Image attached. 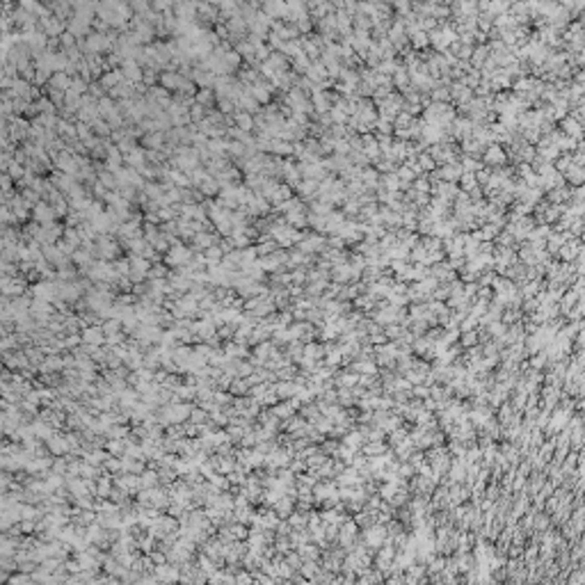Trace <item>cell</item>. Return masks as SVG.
Wrapping results in <instances>:
<instances>
[{"label": "cell", "instance_id": "60d3db41", "mask_svg": "<svg viewBox=\"0 0 585 585\" xmlns=\"http://www.w3.org/2000/svg\"><path fill=\"white\" fill-rule=\"evenodd\" d=\"M128 277H130V282H133V284H144L146 282V272H135V270H133Z\"/></svg>", "mask_w": 585, "mask_h": 585}, {"label": "cell", "instance_id": "d6986e66", "mask_svg": "<svg viewBox=\"0 0 585 585\" xmlns=\"http://www.w3.org/2000/svg\"><path fill=\"white\" fill-rule=\"evenodd\" d=\"M140 482H142V487H158V485H160V478H158V469H151V466H146L144 471L140 473Z\"/></svg>", "mask_w": 585, "mask_h": 585}, {"label": "cell", "instance_id": "83f0119b", "mask_svg": "<svg viewBox=\"0 0 585 585\" xmlns=\"http://www.w3.org/2000/svg\"><path fill=\"white\" fill-rule=\"evenodd\" d=\"M103 466H105V471L112 473V476H114V473H121V471H124V460H121V457L110 455L108 460L103 462Z\"/></svg>", "mask_w": 585, "mask_h": 585}, {"label": "cell", "instance_id": "f35d334b", "mask_svg": "<svg viewBox=\"0 0 585 585\" xmlns=\"http://www.w3.org/2000/svg\"><path fill=\"white\" fill-rule=\"evenodd\" d=\"M313 496L318 501L327 499V496H329V489H327V485H318V482H315V485H313Z\"/></svg>", "mask_w": 585, "mask_h": 585}, {"label": "cell", "instance_id": "9c48e42d", "mask_svg": "<svg viewBox=\"0 0 585 585\" xmlns=\"http://www.w3.org/2000/svg\"><path fill=\"white\" fill-rule=\"evenodd\" d=\"M146 163H149V160H146V149L144 146H135L133 151L124 156V165H128V167L140 169V167H144Z\"/></svg>", "mask_w": 585, "mask_h": 585}, {"label": "cell", "instance_id": "52a82bcc", "mask_svg": "<svg viewBox=\"0 0 585 585\" xmlns=\"http://www.w3.org/2000/svg\"><path fill=\"white\" fill-rule=\"evenodd\" d=\"M142 146H144V149H165V146H167V130L146 133V135L142 137Z\"/></svg>", "mask_w": 585, "mask_h": 585}, {"label": "cell", "instance_id": "4dcf8cb0", "mask_svg": "<svg viewBox=\"0 0 585 585\" xmlns=\"http://www.w3.org/2000/svg\"><path fill=\"white\" fill-rule=\"evenodd\" d=\"M295 190H297L299 195H313L315 190H318V183H315V179H304L295 185Z\"/></svg>", "mask_w": 585, "mask_h": 585}, {"label": "cell", "instance_id": "d590c367", "mask_svg": "<svg viewBox=\"0 0 585 585\" xmlns=\"http://www.w3.org/2000/svg\"><path fill=\"white\" fill-rule=\"evenodd\" d=\"M304 357H309V359H318V357H322V350H320V345L318 343H304Z\"/></svg>", "mask_w": 585, "mask_h": 585}, {"label": "cell", "instance_id": "9a60e30c", "mask_svg": "<svg viewBox=\"0 0 585 585\" xmlns=\"http://www.w3.org/2000/svg\"><path fill=\"white\" fill-rule=\"evenodd\" d=\"M270 412L275 414L277 418H282V421H286V418H291L292 414H297V412H295V407L291 405V400H279L275 407H270Z\"/></svg>", "mask_w": 585, "mask_h": 585}, {"label": "cell", "instance_id": "b9f144b4", "mask_svg": "<svg viewBox=\"0 0 585 585\" xmlns=\"http://www.w3.org/2000/svg\"><path fill=\"white\" fill-rule=\"evenodd\" d=\"M334 327H325V331H322V338H334Z\"/></svg>", "mask_w": 585, "mask_h": 585}, {"label": "cell", "instance_id": "30bf717a", "mask_svg": "<svg viewBox=\"0 0 585 585\" xmlns=\"http://www.w3.org/2000/svg\"><path fill=\"white\" fill-rule=\"evenodd\" d=\"M297 389L299 386L295 384L292 379H277L275 382V391H277V396L282 398V400H288V398L297 396Z\"/></svg>", "mask_w": 585, "mask_h": 585}, {"label": "cell", "instance_id": "ac0fdd59", "mask_svg": "<svg viewBox=\"0 0 585 585\" xmlns=\"http://www.w3.org/2000/svg\"><path fill=\"white\" fill-rule=\"evenodd\" d=\"M288 521H291L292 531H302V528H309V512H302V510H295L291 517H288Z\"/></svg>", "mask_w": 585, "mask_h": 585}, {"label": "cell", "instance_id": "7a4b0ae2", "mask_svg": "<svg viewBox=\"0 0 585 585\" xmlns=\"http://www.w3.org/2000/svg\"><path fill=\"white\" fill-rule=\"evenodd\" d=\"M27 292L37 299H46V302H55L60 297V282H48V279H41L39 284H32L27 288Z\"/></svg>", "mask_w": 585, "mask_h": 585}, {"label": "cell", "instance_id": "8fae6325", "mask_svg": "<svg viewBox=\"0 0 585 585\" xmlns=\"http://www.w3.org/2000/svg\"><path fill=\"white\" fill-rule=\"evenodd\" d=\"M121 80H124V71H121V66H119V69H110V71H105L103 76L98 78V82L103 85L105 92H110L112 87H117Z\"/></svg>", "mask_w": 585, "mask_h": 585}, {"label": "cell", "instance_id": "7c38bea8", "mask_svg": "<svg viewBox=\"0 0 585 585\" xmlns=\"http://www.w3.org/2000/svg\"><path fill=\"white\" fill-rule=\"evenodd\" d=\"M169 284L174 286V291H179V292H190V288H192V279L190 277H185V275H181V272H176V270H172L169 272Z\"/></svg>", "mask_w": 585, "mask_h": 585}, {"label": "cell", "instance_id": "74e56055", "mask_svg": "<svg viewBox=\"0 0 585 585\" xmlns=\"http://www.w3.org/2000/svg\"><path fill=\"white\" fill-rule=\"evenodd\" d=\"M325 455L322 453H313V455H309L306 457V464H309V469H318L320 464H325Z\"/></svg>", "mask_w": 585, "mask_h": 585}, {"label": "cell", "instance_id": "ba28073f", "mask_svg": "<svg viewBox=\"0 0 585 585\" xmlns=\"http://www.w3.org/2000/svg\"><path fill=\"white\" fill-rule=\"evenodd\" d=\"M295 501H297V499H295V496H291V494H284L282 499L277 501V503H275V512L279 515V519H288V517H291L292 512L297 510V508H295Z\"/></svg>", "mask_w": 585, "mask_h": 585}, {"label": "cell", "instance_id": "7402d4cb", "mask_svg": "<svg viewBox=\"0 0 585 585\" xmlns=\"http://www.w3.org/2000/svg\"><path fill=\"white\" fill-rule=\"evenodd\" d=\"M250 382L245 377H233V382H231V386H229V391H231L233 396H250Z\"/></svg>", "mask_w": 585, "mask_h": 585}, {"label": "cell", "instance_id": "e0dca14e", "mask_svg": "<svg viewBox=\"0 0 585 585\" xmlns=\"http://www.w3.org/2000/svg\"><path fill=\"white\" fill-rule=\"evenodd\" d=\"M124 460V471L126 473H142L149 466L146 460H140V457H121Z\"/></svg>", "mask_w": 585, "mask_h": 585}, {"label": "cell", "instance_id": "277c9868", "mask_svg": "<svg viewBox=\"0 0 585 585\" xmlns=\"http://www.w3.org/2000/svg\"><path fill=\"white\" fill-rule=\"evenodd\" d=\"M46 446H48V450H50V455L53 457H60V455L71 453V446H69V441H66V437H64V430H55V432L46 439Z\"/></svg>", "mask_w": 585, "mask_h": 585}, {"label": "cell", "instance_id": "8d00e7d4", "mask_svg": "<svg viewBox=\"0 0 585 585\" xmlns=\"http://www.w3.org/2000/svg\"><path fill=\"white\" fill-rule=\"evenodd\" d=\"M18 528H21L23 535H34V533H37V521L34 519H21L18 521Z\"/></svg>", "mask_w": 585, "mask_h": 585}, {"label": "cell", "instance_id": "3957f363", "mask_svg": "<svg viewBox=\"0 0 585 585\" xmlns=\"http://www.w3.org/2000/svg\"><path fill=\"white\" fill-rule=\"evenodd\" d=\"M57 313L55 311V304L53 302H46V299H32V304H30V315H32L34 320H37L39 325H48L50 318Z\"/></svg>", "mask_w": 585, "mask_h": 585}, {"label": "cell", "instance_id": "ab89813d", "mask_svg": "<svg viewBox=\"0 0 585 585\" xmlns=\"http://www.w3.org/2000/svg\"><path fill=\"white\" fill-rule=\"evenodd\" d=\"M313 425H315V430H320V432H329L331 430V421H327V418H318Z\"/></svg>", "mask_w": 585, "mask_h": 585}, {"label": "cell", "instance_id": "6da1fadb", "mask_svg": "<svg viewBox=\"0 0 585 585\" xmlns=\"http://www.w3.org/2000/svg\"><path fill=\"white\" fill-rule=\"evenodd\" d=\"M192 256H195V250H192V245H185L183 240H179V243H174L172 247H169V252L163 256V261L167 263L169 268H181V266H188L190 261H192Z\"/></svg>", "mask_w": 585, "mask_h": 585}, {"label": "cell", "instance_id": "836d02e7", "mask_svg": "<svg viewBox=\"0 0 585 585\" xmlns=\"http://www.w3.org/2000/svg\"><path fill=\"white\" fill-rule=\"evenodd\" d=\"M217 336H220L222 341H233V336H236V325H229V322L220 325L217 327Z\"/></svg>", "mask_w": 585, "mask_h": 585}, {"label": "cell", "instance_id": "5bb4252c", "mask_svg": "<svg viewBox=\"0 0 585 585\" xmlns=\"http://www.w3.org/2000/svg\"><path fill=\"white\" fill-rule=\"evenodd\" d=\"M156 547H158V537H156V535H151L149 531H144L140 537H137V549H140L142 553H151V551H156Z\"/></svg>", "mask_w": 585, "mask_h": 585}, {"label": "cell", "instance_id": "484cf974", "mask_svg": "<svg viewBox=\"0 0 585 585\" xmlns=\"http://www.w3.org/2000/svg\"><path fill=\"white\" fill-rule=\"evenodd\" d=\"M211 418V412H206L204 407H199L195 402V407H192V412H190V421L192 423H197V425H204V423Z\"/></svg>", "mask_w": 585, "mask_h": 585}, {"label": "cell", "instance_id": "1f68e13d", "mask_svg": "<svg viewBox=\"0 0 585 585\" xmlns=\"http://www.w3.org/2000/svg\"><path fill=\"white\" fill-rule=\"evenodd\" d=\"M315 482H318V471H302L297 473V485H306V487H313Z\"/></svg>", "mask_w": 585, "mask_h": 585}, {"label": "cell", "instance_id": "f546056e", "mask_svg": "<svg viewBox=\"0 0 585 585\" xmlns=\"http://www.w3.org/2000/svg\"><path fill=\"white\" fill-rule=\"evenodd\" d=\"M318 412H320V409H318V407H315V405H311V402H304V405L299 407V412H297V414H302V416L306 418V421L315 423V421H318V418H320V416H318Z\"/></svg>", "mask_w": 585, "mask_h": 585}, {"label": "cell", "instance_id": "5b68a950", "mask_svg": "<svg viewBox=\"0 0 585 585\" xmlns=\"http://www.w3.org/2000/svg\"><path fill=\"white\" fill-rule=\"evenodd\" d=\"M32 220H37L39 224H48V222H55V220H57V215H55V208L50 206L48 201L41 199L37 206L32 208Z\"/></svg>", "mask_w": 585, "mask_h": 585}, {"label": "cell", "instance_id": "4fadbf2b", "mask_svg": "<svg viewBox=\"0 0 585 585\" xmlns=\"http://www.w3.org/2000/svg\"><path fill=\"white\" fill-rule=\"evenodd\" d=\"M71 82H73V76L71 73H66V71H57V73H53L50 76V82H48V87H55V89H69L71 87Z\"/></svg>", "mask_w": 585, "mask_h": 585}, {"label": "cell", "instance_id": "603a6c76", "mask_svg": "<svg viewBox=\"0 0 585 585\" xmlns=\"http://www.w3.org/2000/svg\"><path fill=\"white\" fill-rule=\"evenodd\" d=\"M208 110L211 108H206V105H201V103H192V108H190V119H192V124H201V121L206 119L208 117Z\"/></svg>", "mask_w": 585, "mask_h": 585}, {"label": "cell", "instance_id": "d4e9b609", "mask_svg": "<svg viewBox=\"0 0 585 585\" xmlns=\"http://www.w3.org/2000/svg\"><path fill=\"white\" fill-rule=\"evenodd\" d=\"M73 524L76 526H89V524H94L96 521V510H80L76 517H73Z\"/></svg>", "mask_w": 585, "mask_h": 585}, {"label": "cell", "instance_id": "e575fe53", "mask_svg": "<svg viewBox=\"0 0 585 585\" xmlns=\"http://www.w3.org/2000/svg\"><path fill=\"white\" fill-rule=\"evenodd\" d=\"M297 366L295 363H288V366H284V368L277 370V377L279 379H295V375H297Z\"/></svg>", "mask_w": 585, "mask_h": 585}, {"label": "cell", "instance_id": "2e32d148", "mask_svg": "<svg viewBox=\"0 0 585 585\" xmlns=\"http://www.w3.org/2000/svg\"><path fill=\"white\" fill-rule=\"evenodd\" d=\"M126 446H128V437H124V439H108V446H105V450H108L110 455H114V457H124Z\"/></svg>", "mask_w": 585, "mask_h": 585}, {"label": "cell", "instance_id": "f1b7e54d", "mask_svg": "<svg viewBox=\"0 0 585 585\" xmlns=\"http://www.w3.org/2000/svg\"><path fill=\"white\" fill-rule=\"evenodd\" d=\"M297 551H299V556H302V560H318V547H315V542L302 544Z\"/></svg>", "mask_w": 585, "mask_h": 585}, {"label": "cell", "instance_id": "cb8c5ba5", "mask_svg": "<svg viewBox=\"0 0 585 585\" xmlns=\"http://www.w3.org/2000/svg\"><path fill=\"white\" fill-rule=\"evenodd\" d=\"M204 256H206L208 266H217V263H222V259H224V250L220 245H213V247H208V250L204 252Z\"/></svg>", "mask_w": 585, "mask_h": 585}, {"label": "cell", "instance_id": "44dd1931", "mask_svg": "<svg viewBox=\"0 0 585 585\" xmlns=\"http://www.w3.org/2000/svg\"><path fill=\"white\" fill-rule=\"evenodd\" d=\"M322 247V238L320 236H311V238H302L297 243V250H302L304 254H309V252H315Z\"/></svg>", "mask_w": 585, "mask_h": 585}, {"label": "cell", "instance_id": "ffe728a7", "mask_svg": "<svg viewBox=\"0 0 585 585\" xmlns=\"http://www.w3.org/2000/svg\"><path fill=\"white\" fill-rule=\"evenodd\" d=\"M227 528L231 531L233 540H245V542H247V537H250V526L247 524H243V521H231Z\"/></svg>", "mask_w": 585, "mask_h": 585}, {"label": "cell", "instance_id": "4316f807", "mask_svg": "<svg viewBox=\"0 0 585 585\" xmlns=\"http://www.w3.org/2000/svg\"><path fill=\"white\" fill-rule=\"evenodd\" d=\"M92 128H94V133H96L98 137H110L112 135V126H110L103 117H98V119L92 124Z\"/></svg>", "mask_w": 585, "mask_h": 585}, {"label": "cell", "instance_id": "d6a6232c", "mask_svg": "<svg viewBox=\"0 0 585 585\" xmlns=\"http://www.w3.org/2000/svg\"><path fill=\"white\" fill-rule=\"evenodd\" d=\"M315 572H318V565H315V560H304L302 567H299V574H302L306 581H309V579L313 581Z\"/></svg>", "mask_w": 585, "mask_h": 585}, {"label": "cell", "instance_id": "8992f818", "mask_svg": "<svg viewBox=\"0 0 585 585\" xmlns=\"http://www.w3.org/2000/svg\"><path fill=\"white\" fill-rule=\"evenodd\" d=\"M82 343H89V345H103L105 343V331L101 325H87L80 331Z\"/></svg>", "mask_w": 585, "mask_h": 585}]
</instances>
